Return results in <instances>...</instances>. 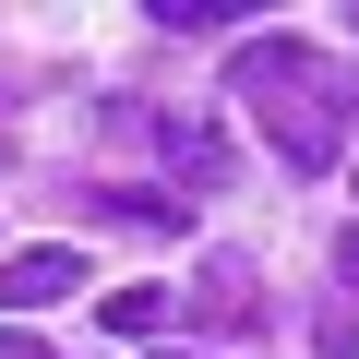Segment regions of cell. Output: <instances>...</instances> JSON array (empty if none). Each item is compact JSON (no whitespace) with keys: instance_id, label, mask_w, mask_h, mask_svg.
Segmentation results:
<instances>
[{"instance_id":"5b68a950","label":"cell","mask_w":359,"mask_h":359,"mask_svg":"<svg viewBox=\"0 0 359 359\" xmlns=\"http://www.w3.org/2000/svg\"><path fill=\"white\" fill-rule=\"evenodd\" d=\"M96 216H108V228H132V240H168V228H192V204H180V192H96Z\"/></svg>"},{"instance_id":"7a4b0ae2","label":"cell","mask_w":359,"mask_h":359,"mask_svg":"<svg viewBox=\"0 0 359 359\" xmlns=\"http://www.w3.org/2000/svg\"><path fill=\"white\" fill-rule=\"evenodd\" d=\"M60 299H84V252L36 240V252L0 264V323H36V311H60Z\"/></svg>"},{"instance_id":"3957f363","label":"cell","mask_w":359,"mask_h":359,"mask_svg":"<svg viewBox=\"0 0 359 359\" xmlns=\"http://www.w3.org/2000/svg\"><path fill=\"white\" fill-rule=\"evenodd\" d=\"M192 323H216V335H252V323H264V276H252L240 252H204V264H192Z\"/></svg>"},{"instance_id":"9c48e42d","label":"cell","mask_w":359,"mask_h":359,"mask_svg":"<svg viewBox=\"0 0 359 359\" xmlns=\"http://www.w3.org/2000/svg\"><path fill=\"white\" fill-rule=\"evenodd\" d=\"M0 359H60V347H48L36 323H0Z\"/></svg>"},{"instance_id":"277c9868","label":"cell","mask_w":359,"mask_h":359,"mask_svg":"<svg viewBox=\"0 0 359 359\" xmlns=\"http://www.w3.org/2000/svg\"><path fill=\"white\" fill-rule=\"evenodd\" d=\"M156 144H168V168L192 180V192H228V132H216V120H180V108H168Z\"/></svg>"},{"instance_id":"ba28073f","label":"cell","mask_w":359,"mask_h":359,"mask_svg":"<svg viewBox=\"0 0 359 359\" xmlns=\"http://www.w3.org/2000/svg\"><path fill=\"white\" fill-rule=\"evenodd\" d=\"M311 347H323V359H359V311H323V323H311Z\"/></svg>"},{"instance_id":"8fae6325","label":"cell","mask_w":359,"mask_h":359,"mask_svg":"<svg viewBox=\"0 0 359 359\" xmlns=\"http://www.w3.org/2000/svg\"><path fill=\"white\" fill-rule=\"evenodd\" d=\"M347 25H359V13H347Z\"/></svg>"},{"instance_id":"6da1fadb","label":"cell","mask_w":359,"mask_h":359,"mask_svg":"<svg viewBox=\"0 0 359 359\" xmlns=\"http://www.w3.org/2000/svg\"><path fill=\"white\" fill-rule=\"evenodd\" d=\"M228 84L252 96V120H264V144L287 168H335V84H323V60L299 36H240Z\"/></svg>"},{"instance_id":"8992f818","label":"cell","mask_w":359,"mask_h":359,"mask_svg":"<svg viewBox=\"0 0 359 359\" xmlns=\"http://www.w3.org/2000/svg\"><path fill=\"white\" fill-rule=\"evenodd\" d=\"M96 311H108V335H156L168 323V287H108Z\"/></svg>"},{"instance_id":"52a82bcc","label":"cell","mask_w":359,"mask_h":359,"mask_svg":"<svg viewBox=\"0 0 359 359\" xmlns=\"http://www.w3.org/2000/svg\"><path fill=\"white\" fill-rule=\"evenodd\" d=\"M156 25H168V36H216V25H228V0H156Z\"/></svg>"},{"instance_id":"30bf717a","label":"cell","mask_w":359,"mask_h":359,"mask_svg":"<svg viewBox=\"0 0 359 359\" xmlns=\"http://www.w3.org/2000/svg\"><path fill=\"white\" fill-rule=\"evenodd\" d=\"M335 276H347V287H359V228H347V240H335Z\"/></svg>"}]
</instances>
